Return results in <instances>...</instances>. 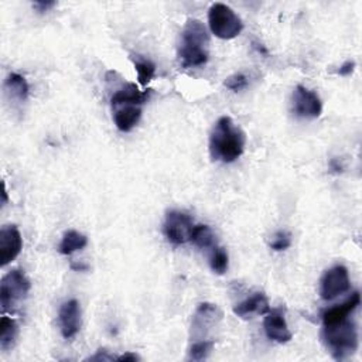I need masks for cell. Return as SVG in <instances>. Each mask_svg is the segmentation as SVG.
<instances>
[{"mask_svg": "<svg viewBox=\"0 0 362 362\" xmlns=\"http://www.w3.org/2000/svg\"><path fill=\"white\" fill-rule=\"evenodd\" d=\"M112 359H115V358L109 356L105 349H99L94 356L88 358V361H112Z\"/></svg>", "mask_w": 362, "mask_h": 362, "instance_id": "obj_28", "label": "cell"}, {"mask_svg": "<svg viewBox=\"0 0 362 362\" xmlns=\"http://www.w3.org/2000/svg\"><path fill=\"white\" fill-rule=\"evenodd\" d=\"M215 342L212 340H200L196 341L189 351V358L193 361H204L210 356L214 349Z\"/></svg>", "mask_w": 362, "mask_h": 362, "instance_id": "obj_22", "label": "cell"}, {"mask_svg": "<svg viewBox=\"0 0 362 362\" xmlns=\"http://www.w3.org/2000/svg\"><path fill=\"white\" fill-rule=\"evenodd\" d=\"M228 265H229V258L226 251L224 248L214 247L210 256V266L212 272L217 275H224L228 270Z\"/></svg>", "mask_w": 362, "mask_h": 362, "instance_id": "obj_21", "label": "cell"}, {"mask_svg": "<svg viewBox=\"0 0 362 362\" xmlns=\"http://www.w3.org/2000/svg\"><path fill=\"white\" fill-rule=\"evenodd\" d=\"M88 245V238L75 231V229H71V231H67L61 239V242H59V247H58V252L61 255H73L74 252L77 251H81L84 249L85 247Z\"/></svg>", "mask_w": 362, "mask_h": 362, "instance_id": "obj_18", "label": "cell"}, {"mask_svg": "<svg viewBox=\"0 0 362 362\" xmlns=\"http://www.w3.org/2000/svg\"><path fill=\"white\" fill-rule=\"evenodd\" d=\"M270 310L269 300L263 291H256L233 307V314L240 319H251L255 314H266Z\"/></svg>", "mask_w": 362, "mask_h": 362, "instance_id": "obj_13", "label": "cell"}, {"mask_svg": "<svg viewBox=\"0 0 362 362\" xmlns=\"http://www.w3.org/2000/svg\"><path fill=\"white\" fill-rule=\"evenodd\" d=\"M354 68H355V63H354V61H347V63H344V64L338 68L337 74L341 75V77H347V75H351V74L354 73Z\"/></svg>", "mask_w": 362, "mask_h": 362, "instance_id": "obj_27", "label": "cell"}, {"mask_svg": "<svg viewBox=\"0 0 362 362\" xmlns=\"http://www.w3.org/2000/svg\"><path fill=\"white\" fill-rule=\"evenodd\" d=\"M323 340L337 361H345L358 349V328L354 321L348 319L323 324Z\"/></svg>", "mask_w": 362, "mask_h": 362, "instance_id": "obj_3", "label": "cell"}, {"mask_svg": "<svg viewBox=\"0 0 362 362\" xmlns=\"http://www.w3.org/2000/svg\"><path fill=\"white\" fill-rule=\"evenodd\" d=\"M30 289L31 283L23 270H10L2 277V283H0V306L5 312L15 309L27 297Z\"/></svg>", "mask_w": 362, "mask_h": 362, "instance_id": "obj_5", "label": "cell"}, {"mask_svg": "<svg viewBox=\"0 0 362 362\" xmlns=\"http://www.w3.org/2000/svg\"><path fill=\"white\" fill-rule=\"evenodd\" d=\"M247 135L232 117L221 116L210 136V154L214 161L233 163L245 152Z\"/></svg>", "mask_w": 362, "mask_h": 362, "instance_id": "obj_1", "label": "cell"}, {"mask_svg": "<svg viewBox=\"0 0 362 362\" xmlns=\"http://www.w3.org/2000/svg\"><path fill=\"white\" fill-rule=\"evenodd\" d=\"M8 203V190H6V186H3V204Z\"/></svg>", "mask_w": 362, "mask_h": 362, "instance_id": "obj_31", "label": "cell"}, {"mask_svg": "<svg viewBox=\"0 0 362 362\" xmlns=\"http://www.w3.org/2000/svg\"><path fill=\"white\" fill-rule=\"evenodd\" d=\"M222 314L215 305L201 303L197 307L191 321V338L197 341L205 340L204 337L212 330V327H215L219 323Z\"/></svg>", "mask_w": 362, "mask_h": 362, "instance_id": "obj_9", "label": "cell"}, {"mask_svg": "<svg viewBox=\"0 0 362 362\" xmlns=\"http://www.w3.org/2000/svg\"><path fill=\"white\" fill-rule=\"evenodd\" d=\"M57 3L55 2H51V0H40V2H34L33 3V8L37 10V12H40V13H44V12H48L50 9H52L54 6H55Z\"/></svg>", "mask_w": 362, "mask_h": 362, "instance_id": "obj_26", "label": "cell"}, {"mask_svg": "<svg viewBox=\"0 0 362 362\" xmlns=\"http://www.w3.org/2000/svg\"><path fill=\"white\" fill-rule=\"evenodd\" d=\"M58 326L66 340H73L81 330V307L78 300L64 301L58 312Z\"/></svg>", "mask_w": 362, "mask_h": 362, "instance_id": "obj_11", "label": "cell"}, {"mask_svg": "<svg viewBox=\"0 0 362 362\" xmlns=\"http://www.w3.org/2000/svg\"><path fill=\"white\" fill-rule=\"evenodd\" d=\"M135 70L138 73L139 84L143 87H147V84L154 78L156 74V66L149 61V59H138L135 63Z\"/></svg>", "mask_w": 362, "mask_h": 362, "instance_id": "obj_23", "label": "cell"}, {"mask_svg": "<svg viewBox=\"0 0 362 362\" xmlns=\"http://www.w3.org/2000/svg\"><path fill=\"white\" fill-rule=\"evenodd\" d=\"M208 24L211 33L221 40H232L244 30V23L240 17L224 3H214L210 8Z\"/></svg>", "mask_w": 362, "mask_h": 362, "instance_id": "obj_4", "label": "cell"}, {"mask_svg": "<svg viewBox=\"0 0 362 362\" xmlns=\"http://www.w3.org/2000/svg\"><path fill=\"white\" fill-rule=\"evenodd\" d=\"M291 247V235L286 231H279L273 235V239L270 240V248L275 252L286 251Z\"/></svg>", "mask_w": 362, "mask_h": 362, "instance_id": "obj_24", "label": "cell"}, {"mask_svg": "<svg viewBox=\"0 0 362 362\" xmlns=\"http://www.w3.org/2000/svg\"><path fill=\"white\" fill-rule=\"evenodd\" d=\"M19 335V327L16 321L8 316H3L0 320V348L8 351L15 347Z\"/></svg>", "mask_w": 362, "mask_h": 362, "instance_id": "obj_19", "label": "cell"}, {"mask_svg": "<svg viewBox=\"0 0 362 362\" xmlns=\"http://www.w3.org/2000/svg\"><path fill=\"white\" fill-rule=\"evenodd\" d=\"M149 95H150V89L139 91V88L135 84H126L125 87L117 89L112 95L110 103H112L113 109L119 108V106H125V105L142 106L147 102Z\"/></svg>", "mask_w": 362, "mask_h": 362, "instance_id": "obj_14", "label": "cell"}, {"mask_svg": "<svg viewBox=\"0 0 362 362\" xmlns=\"http://www.w3.org/2000/svg\"><path fill=\"white\" fill-rule=\"evenodd\" d=\"M139 359H140L139 355H136V354H133V352H126V354H124V355H120V356L116 358V361H139Z\"/></svg>", "mask_w": 362, "mask_h": 362, "instance_id": "obj_29", "label": "cell"}, {"mask_svg": "<svg viewBox=\"0 0 362 362\" xmlns=\"http://www.w3.org/2000/svg\"><path fill=\"white\" fill-rule=\"evenodd\" d=\"M351 287L348 269L342 265L328 269L320 282V296L323 300H334L338 296L347 293Z\"/></svg>", "mask_w": 362, "mask_h": 362, "instance_id": "obj_8", "label": "cell"}, {"mask_svg": "<svg viewBox=\"0 0 362 362\" xmlns=\"http://www.w3.org/2000/svg\"><path fill=\"white\" fill-rule=\"evenodd\" d=\"M263 328H265L266 337L273 342L286 344L293 338V334L289 330V326L282 309H273L265 314Z\"/></svg>", "mask_w": 362, "mask_h": 362, "instance_id": "obj_12", "label": "cell"}, {"mask_svg": "<svg viewBox=\"0 0 362 362\" xmlns=\"http://www.w3.org/2000/svg\"><path fill=\"white\" fill-rule=\"evenodd\" d=\"M291 105L293 113L297 117L316 119L323 112V102L320 96L303 85H297L294 88L291 95Z\"/></svg>", "mask_w": 362, "mask_h": 362, "instance_id": "obj_7", "label": "cell"}, {"mask_svg": "<svg viewBox=\"0 0 362 362\" xmlns=\"http://www.w3.org/2000/svg\"><path fill=\"white\" fill-rule=\"evenodd\" d=\"M5 91L10 99L24 102L29 98V84L26 78L17 73H10L5 81Z\"/></svg>", "mask_w": 362, "mask_h": 362, "instance_id": "obj_17", "label": "cell"}, {"mask_svg": "<svg viewBox=\"0 0 362 362\" xmlns=\"http://www.w3.org/2000/svg\"><path fill=\"white\" fill-rule=\"evenodd\" d=\"M194 228L193 218L181 211H168L163 224V233L173 245H184L191 238Z\"/></svg>", "mask_w": 362, "mask_h": 362, "instance_id": "obj_6", "label": "cell"}, {"mask_svg": "<svg viewBox=\"0 0 362 362\" xmlns=\"http://www.w3.org/2000/svg\"><path fill=\"white\" fill-rule=\"evenodd\" d=\"M210 57V34L207 27L196 19H190L178 45V59L184 68H196L207 64Z\"/></svg>", "mask_w": 362, "mask_h": 362, "instance_id": "obj_2", "label": "cell"}, {"mask_svg": "<svg viewBox=\"0 0 362 362\" xmlns=\"http://www.w3.org/2000/svg\"><path fill=\"white\" fill-rule=\"evenodd\" d=\"M23 249V238L17 225H5L0 229V265L12 263Z\"/></svg>", "mask_w": 362, "mask_h": 362, "instance_id": "obj_10", "label": "cell"}, {"mask_svg": "<svg viewBox=\"0 0 362 362\" xmlns=\"http://www.w3.org/2000/svg\"><path fill=\"white\" fill-rule=\"evenodd\" d=\"M224 85L233 91V92H238V91H242L244 88H247L248 85V78L242 74V73H238V74H233L231 77H228L224 82Z\"/></svg>", "mask_w": 362, "mask_h": 362, "instance_id": "obj_25", "label": "cell"}, {"mask_svg": "<svg viewBox=\"0 0 362 362\" xmlns=\"http://www.w3.org/2000/svg\"><path fill=\"white\" fill-rule=\"evenodd\" d=\"M190 240L200 249H208V248L217 247L215 235L208 225H194Z\"/></svg>", "mask_w": 362, "mask_h": 362, "instance_id": "obj_20", "label": "cell"}, {"mask_svg": "<svg viewBox=\"0 0 362 362\" xmlns=\"http://www.w3.org/2000/svg\"><path fill=\"white\" fill-rule=\"evenodd\" d=\"M140 117H142V106H136V105L119 106V108H115V112H113L115 125L117 131L124 133L131 132L139 124Z\"/></svg>", "mask_w": 362, "mask_h": 362, "instance_id": "obj_15", "label": "cell"}, {"mask_svg": "<svg viewBox=\"0 0 362 362\" xmlns=\"http://www.w3.org/2000/svg\"><path fill=\"white\" fill-rule=\"evenodd\" d=\"M361 305V296L358 291L352 293L342 305L331 307L323 313V324H331L344 319H348Z\"/></svg>", "mask_w": 362, "mask_h": 362, "instance_id": "obj_16", "label": "cell"}, {"mask_svg": "<svg viewBox=\"0 0 362 362\" xmlns=\"http://www.w3.org/2000/svg\"><path fill=\"white\" fill-rule=\"evenodd\" d=\"M73 269H77V270H87L88 266H87V265H73Z\"/></svg>", "mask_w": 362, "mask_h": 362, "instance_id": "obj_30", "label": "cell"}]
</instances>
